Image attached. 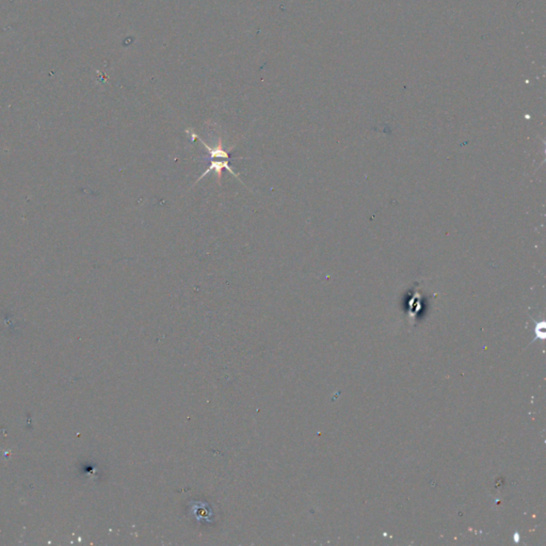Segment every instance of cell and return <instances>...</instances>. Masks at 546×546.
<instances>
[{
	"mask_svg": "<svg viewBox=\"0 0 546 546\" xmlns=\"http://www.w3.org/2000/svg\"><path fill=\"white\" fill-rule=\"evenodd\" d=\"M186 132H187V133L189 134V136L191 137V139H192V141H193V140H195V139L200 140V142L205 146V149L207 150L208 153H209L210 158H228L227 151L223 150L222 139H221V138L219 139V142H218L216 148H215V149H212V148H210V146L208 145V144L204 141V140L201 139V138L198 136V134H195L193 131H191V129H187V131H186Z\"/></svg>",
	"mask_w": 546,
	"mask_h": 546,
	"instance_id": "obj_1",
	"label": "cell"
},
{
	"mask_svg": "<svg viewBox=\"0 0 546 546\" xmlns=\"http://www.w3.org/2000/svg\"><path fill=\"white\" fill-rule=\"evenodd\" d=\"M223 169H226V170H228V172L232 173V175H233V176H235L236 178H238V174H236V173L232 170V168L228 167V161H227V160H223V161H211L209 168H208L207 170H206L204 173H203V175L200 176V178L198 179V181L195 182V184L198 183L199 181H201L202 178H204L208 173H209L210 171L213 170V171L216 172V174H217L218 184H219V185H221V177H222V170H223Z\"/></svg>",
	"mask_w": 546,
	"mask_h": 546,
	"instance_id": "obj_2",
	"label": "cell"
},
{
	"mask_svg": "<svg viewBox=\"0 0 546 546\" xmlns=\"http://www.w3.org/2000/svg\"><path fill=\"white\" fill-rule=\"evenodd\" d=\"M536 339H540V340H544L545 339V322H540L537 323L536 326V339H533V341Z\"/></svg>",
	"mask_w": 546,
	"mask_h": 546,
	"instance_id": "obj_3",
	"label": "cell"
},
{
	"mask_svg": "<svg viewBox=\"0 0 546 546\" xmlns=\"http://www.w3.org/2000/svg\"><path fill=\"white\" fill-rule=\"evenodd\" d=\"M513 537H514V542H515V543H519V542H520V533H519V532H515Z\"/></svg>",
	"mask_w": 546,
	"mask_h": 546,
	"instance_id": "obj_4",
	"label": "cell"
}]
</instances>
